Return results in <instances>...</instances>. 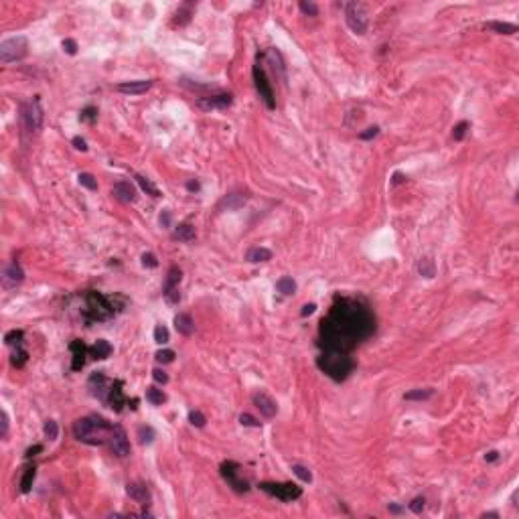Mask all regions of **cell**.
<instances>
[{
  "mask_svg": "<svg viewBox=\"0 0 519 519\" xmlns=\"http://www.w3.org/2000/svg\"><path fill=\"white\" fill-rule=\"evenodd\" d=\"M375 319L365 304L353 298H341L321 323V341L329 351L349 353L373 333Z\"/></svg>",
  "mask_w": 519,
  "mask_h": 519,
  "instance_id": "1",
  "label": "cell"
},
{
  "mask_svg": "<svg viewBox=\"0 0 519 519\" xmlns=\"http://www.w3.org/2000/svg\"><path fill=\"white\" fill-rule=\"evenodd\" d=\"M110 430H112V424H108V420L101 418V416H97V414L80 418V420L73 424L75 438L80 440V442L94 444V446L104 444L106 438L110 436Z\"/></svg>",
  "mask_w": 519,
  "mask_h": 519,
  "instance_id": "2",
  "label": "cell"
},
{
  "mask_svg": "<svg viewBox=\"0 0 519 519\" xmlns=\"http://www.w3.org/2000/svg\"><path fill=\"white\" fill-rule=\"evenodd\" d=\"M317 365L321 371H324L326 375L335 381H343L349 377V373L355 369V363L353 359L349 357V353H343V351H329V349H324V351L319 355L317 359Z\"/></svg>",
  "mask_w": 519,
  "mask_h": 519,
  "instance_id": "3",
  "label": "cell"
},
{
  "mask_svg": "<svg viewBox=\"0 0 519 519\" xmlns=\"http://www.w3.org/2000/svg\"><path fill=\"white\" fill-rule=\"evenodd\" d=\"M87 300V308H85V317L87 321H106L114 314V304L112 300L99 292H89L85 296Z\"/></svg>",
  "mask_w": 519,
  "mask_h": 519,
  "instance_id": "4",
  "label": "cell"
},
{
  "mask_svg": "<svg viewBox=\"0 0 519 519\" xmlns=\"http://www.w3.org/2000/svg\"><path fill=\"white\" fill-rule=\"evenodd\" d=\"M29 51V41L27 37H10L6 41L0 43V61L2 63H13V61H18L27 55Z\"/></svg>",
  "mask_w": 519,
  "mask_h": 519,
  "instance_id": "5",
  "label": "cell"
},
{
  "mask_svg": "<svg viewBox=\"0 0 519 519\" xmlns=\"http://www.w3.org/2000/svg\"><path fill=\"white\" fill-rule=\"evenodd\" d=\"M20 120L25 124V128L29 132H39L43 126V108H41V99L35 96L31 101L20 106Z\"/></svg>",
  "mask_w": 519,
  "mask_h": 519,
  "instance_id": "6",
  "label": "cell"
},
{
  "mask_svg": "<svg viewBox=\"0 0 519 519\" xmlns=\"http://www.w3.org/2000/svg\"><path fill=\"white\" fill-rule=\"evenodd\" d=\"M345 20H347V27L351 29L355 35H365V31H367V13H365L363 4L347 2L345 4Z\"/></svg>",
  "mask_w": 519,
  "mask_h": 519,
  "instance_id": "7",
  "label": "cell"
},
{
  "mask_svg": "<svg viewBox=\"0 0 519 519\" xmlns=\"http://www.w3.org/2000/svg\"><path fill=\"white\" fill-rule=\"evenodd\" d=\"M260 489L280 501H294L302 495V489L294 483H260Z\"/></svg>",
  "mask_w": 519,
  "mask_h": 519,
  "instance_id": "8",
  "label": "cell"
},
{
  "mask_svg": "<svg viewBox=\"0 0 519 519\" xmlns=\"http://www.w3.org/2000/svg\"><path fill=\"white\" fill-rule=\"evenodd\" d=\"M254 83H256V89H258L260 97L264 99L266 108H268V110H274V108H276V101H274L272 85H270L268 77H266V73H264V67L260 65V63L254 67Z\"/></svg>",
  "mask_w": 519,
  "mask_h": 519,
  "instance_id": "9",
  "label": "cell"
},
{
  "mask_svg": "<svg viewBox=\"0 0 519 519\" xmlns=\"http://www.w3.org/2000/svg\"><path fill=\"white\" fill-rule=\"evenodd\" d=\"M221 477L227 481V485L231 489H235L238 493H245V491H250V483H247L245 479H240V465L238 462H223L221 465Z\"/></svg>",
  "mask_w": 519,
  "mask_h": 519,
  "instance_id": "10",
  "label": "cell"
},
{
  "mask_svg": "<svg viewBox=\"0 0 519 519\" xmlns=\"http://www.w3.org/2000/svg\"><path fill=\"white\" fill-rule=\"evenodd\" d=\"M108 442H110V450L116 456L124 458V456L130 454V440H128V434H126V430H124L122 426H112Z\"/></svg>",
  "mask_w": 519,
  "mask_h": 519,
  "instance_id": "11",
  "label": "cell"
},
{
  "mask_svg": "<svg viewBox=\"0 0 519 519\" xmlns=\"http://www.w3.org/2000/svg\"><path fill=\"white\" fill-rule=\"evenodd\" d=\"M180 278H183V272H180V268L173 266L171 270H168L162 294H164V298H166L168 302H171V304H177V302L180 300V294H178V282H180Z\"/></svg>",
  "mask_w": 519,
  "mask_h": 519,
  "instance_id": "12",
  "label": "cell"
},
{
  "mask_svg": "<svg viewBox=\"0 0 519 519\" xmlns=\"http://www.w3.org/2000/svg\"><path fill=\"white\" fill-rule=\"evenodd\" d=\"M22 280H25V272H22L20 264L16 262H8L4 268H2V286L6 290L10 288H16L18 284H22Z\"/></svg>",
  "mask_w": 519,
  "mask_h": 519,
  "instance_id": "13",
  "label": "cell"
},
{
  "mask_svg": "<svg viewBox=\"0 0 519 519\" xmlns=\"http://www.w3.org/2000/svg\"><path fill=\"white\" fill-rule=\"evenodd\" d=\"M106 404L110 405L114 412H122V405L126 404V398H124V391H122V381L116 379L110 383V389H108V396H106Z\"/></svg>",
  "mask_w": 519,
  "mask_h": 519,
  "instance_id": "14",
  "label": "cell"
},
{
  "mask_svg": "<svg viewBox=\"0 0 519 519\" xmlns=\"http://www.w3.org/2000/svg\"><path fill=\"white\" fill-rule=\"evenodd\" d=\"M233 104V97L231 94H215V96H207V97H201L199 99V106L203 110H213V108H229Z\"/></svg>",
  "mask_w": 519,
  "mask_h": 519,
  "instance_id": "15",
  "label": "cell"
},
{
  "mask_svg": "<svg viewBox=\"0 0 519 519\" xmlns=\"http://www.w3.org/2000/svg\"><path fill=\"white\" fill-rule=\"evenodd\" d=\"M245 201H247V193H242V191H233V193L225 195V197L219 201L217 209H219V211H235V209L243 207V203H245Z\"/></svg>",
  "mask_w": 519,
  "mask_h": 519,
  "instance_id": "16",
  "label": "cell"
},
{
  "mask_svg": "<svg viewBox=\"0 0 519 519\" xmlns=\"http://www.w3.org/2000/svg\"><path fill=\"white\" fill-rule=\"evenodd\" d=\"M266 61H268L270 67H272V71H274V75L278 77V80H280V81H286V65H284V59H282L280 51H276V49H268V53H266Z\"/></svg>",
  "mask_w": 519,
  "mask_h": 519,
  "instance_id": "17",
  "label": "cell"
},
{
  "mask_svg": "<svg viewBox=\"0 0 519 519\" xmlns=\"http://www.w3.org/2000/svg\"><path fill=\"white\" fill-rule=\"evenodd\" d=\"M152 87V81L150 80H136V81H124L120 83L116 89L120 94H130V96H140V94H146L148 89Z\"/></svg>",
  "mask_w": 519,
  "mask_h": 519,
  "instance_id": "18",
  "label": "cell"
},
{
  "mask_svg": "<svg viewBox=\"0 0 519 519\" xmlns=\"http://www.w3.org/2000/svg\"><path fill=\"white\" fill-rule=\"evenodd\" d=\"M254 404H256V408L260 410V414H264L266 418H274L276 412H278L276 402L270 398L268 393H256V396H254Z\"/></svg>",
  "mask_w": 519,
  "mask_h": 519,
  "instance_id": "19",
  "label": "cell"
},
{
  "mask_svg": "<svg viewBox=\"0 0 519 519\" xmlns=\"http://www.w3.org/2000/svg\"><path fill=\"white\" fill-rule=\"evenodd\" d=\"M89 388H92L94 396H97L99 400L106 402V396H108V389H110V381L106 379V375L101 373V371H96L89 377Z\"/></svg>",
  "mask_w": 519,
  "mask_h": 519,
  "instance_id": "20",
  "label": "cell"
},
{
  "mask_svg": "<svg viewBox=\"0 0 519 519\" xmlns=\"http://www.w3.org/2000/svg\"><path fill=\"white\" fill-rule=\"evenodd\" d=\"M126 493H128L130 499H134L140 505H148L150 503V491H148V487H146L144 483H128Z\"/></svg>",
  "mask_w": 519,
  "mask_h": 519,
  "instance_id": "21",
  "label": "cell"
},
{
  "mask_svg": "<svg viewBox=\"0 0 519 519\" xmlns=\"http://www.w3.org/2000/svg\"><path fill=\"white\" fill-rule=\"evenodd\" d=\"M112 195L122 203H132V201H136V189H134L128 180H120V183H116L112 187Z\"/></svg>",
  "mask_w": 519,
  "mask_h": 519,
  "instance_id": "22",
  "label": "cell"
},
{
  "mask_svg": "<svg viewBox=\"0 0 519 519\" xmlns=\"http://www.w3.org/2000/svg\"><path fill=\"white\" fill-rule=\"evenodd\" d=\"M69 349H71V353H73V363H71V369H73V371H81V367H83V363H85V353H87V347H85V345H83L80 339H75V341H71Z\"/></svg>",
  "mask_w": 519,
  "mask_h": 519,
  "instance_id": "23",
  "label": "cell"
},
{
  "mask_svg": "<svg viewBox=\"0 0 519 519\" xmlns=\"http://www.w3.org/2000/svg\"><path fill=\"white\" fill-rule=\"evenodd\" d=\"M175 326H177V331L180 333V335H193V331H195V323H193V319H191V314H187V312H178L177 317H175Z\"/></svg>",
  "mask_w": 519,
  "mask_h": 519,
  "instance_id": "24",
  "label": "cell"
},
{
  "mask_svg": "<svg viewBox=\"0 0 519 519\" xmlns=\"http://www.w3.org/2000/svg\"><path fill=\"white\" fill-rule=\"evenodd\" d=\"M195 227L189 223H180L178 227L173 231V240H178V242H193L195 240Z\"/></svg>",
  "mask_w": 519,
  "mask_h": 519,
  "instance_id": "25",
  "label": "cell"
},
{
  "mask_svg": "<svg viewBox=\"0 0 519 519\" xmlns=\"http://www.w3.org/2000/svg\"><path fill=\"white\" fill-rule=\"evenodd\" d=\"M245 260L247 262H252V264L268 262V260H272V252L266 250V247H252V250L245 254Z\"/></svg>",
  "mask_w": 519,
  "mask_h": 519,
  "instance_id": "26",
  "label": "cell"
},
{
  "mask_svg": "<svg viewBox=\"0 0 519 519\" xmlns=\"http://www.w3.org/2000/svg\"><path fill=\"white\" fill-rule=\"evenodd\" d=\"M89 353H92L94 359H108L112 355V345L104 339H99L92 349H89Z\"/></svg>",
  "mask_w": 519,
  "mask_h": 519,
  "instance_id": "27",
  "label": "cell"
},
{
  "mask_svg": "<svg viewBox=\"0 0 519 519\" xmlns=\"http://www.w3.org/2000/svg\"><path fill=\"white\" fill-rule=\"evenodd\" d=\"M485 29H491L495 32H499V35H513L517 32V27L511 25V22H499V20H491L485 25Z\"/></svg>",
  "mask_w": 519,
  "mask_h": 519,
  "instance_id": "28",
  "label": "cell"
},
{
  "mask_svg": "<svg viewBox=\"0 0 519 519\" xmlns=\"http://www.w3.org/2000/svg\"><path fill=\"white\" fill-rule=\"evenodd\" d=\"M416 268H418V274L424 278H434V274H436V266H434L432 258H420Z\"/></svg>",
  "mask_w": 519,
  "mask_h": 519,
  "instance_id": "29",
  "label": "cell"
},
{
  "mask_svg": "<svg viewBox=\"0 0 519 519\" xmlns=\"http://www.w3.org/2000/svg\"><path fill=\"white\" fill-rule=\"evenodd\" d=\"M276 290L280 292V294H284V296H288V294H294V290H296V282L292 280L290 276H282V278L276 282Z\"/></svg>",
  "mask_w": 519,
  "mask_h": 519,
  "instance_id": "30",
  "label": "cell"
},
{
  "mask_svg": "<svg viewBox=\"0 0 519 519\" xmlns=\"http://www.w3.org/2000/svg\"><path fill=\"white\" fill-rule=\"evenodd\" d=\"M434 396V389H430V388H426V389H412V391H408L404 396V400H410V402H424V400H430Z\"/></svg>",
  "mask_w": 519,
  "mask_h": 519,
  "instance_id": "31",
  "label": "cell"
},
{
  "mask_svg": "<svg viewBox=\"0 0 519 519\" xmlns=\"http://www.w3.org/2000/svg\"><path fill=\"white\" fill-rule=\"evenodd\" d=\"M27 359H29V353H27V349L22 347V345H16V349H15V351H13V359H10V361H13V365H15L16 369H20L22 365L27 363Z\"/></svg>",
  "mask_w": 519,
  "mask_h": 519,
  "instance_id": "32",
  "label": "cell"
},
{
  "mask_svg": "<svg viewBox=\"0 0 519 519\" xmlns=\"http://www.w3.org/2000/svg\"><path fill=\"white\" fill-rule=\"evenodd\" d=\"M146 400H148L152 405H161L162 402H166V396L162 393V389H159V388H148L146 389Z\"/></svg>",
  "mask_w": 519,
  "mask_h": 519,
  "instance_id": "33",
  "label": "cell"
},
{
  "mask_svg": "<svg viewBox=\"0 0 519 519\" xmlns=\"http://www.w3.org/2000/svg\"><path fill=\"white\" fill-rule=\"evenodd\" d=\"M32 481H35V467H27L25 475H22V481H20V491L29 493L31 487H32Z\"/></svg>",
  "mask_w": 519,
  "mask_h": 519,
  "instance_id": "34",
  "label": "cell"
},
{
  "mask_svg": "<svg viewBox=\"0 0 519 519\" xmlns=\"http://www.w3.org/2000/svg\"><path fill=\"white\" fill-rule=\"evenodd\" d=\"M136 180H138V185L142 187V191H146L148 195H152V197H161L159 189H156V187L150 183V178H146V177H142V175H136Z\"/></svg>",
  "mask_w": 519,
  "mask_h": 519,
  "instance_id": "35",
  "label": "cell"
},
{
  "mask_svg": "<svg viewBox=\"0 0 519 519\" xmlns=\"http://www.w3.org/2000/svg\"><path fill=\"white\" fill-rule=\"evenodd\" d=\"M43 432H45V436H47L49 440H57V436H59V426H57V422H55V420H47V422H45Z\"/></svg>",
  "mask_w": 519,
  "mask_h": 519,
  "instance_id": "36",
  "label": "cell"
},
{
  "mask_svg": "<svg viewBox=\"0 0 519 519\" xmlns=\"http://www.w3.org/2000/svg\"><path fill=\"white\" fill-rule=\"evenodd\" d=\"M77 180H80V185L89 189V191H96L97 189V180L94 178V175H89V173H81L80 177H77Z\"/></svg>",
  "mask_w": 519,
  "mask_h": 519,
  "instance_id": "37",
  "label": "cell"
},
{
  "mask_svg": "<svg viewBox=\"0 0 519 519\" xmlns=\"http://www.w3.org/2000/svg\"><path fill=\"white\" fill-rule=\"evenodd\" d=\"M292 472L304 483H310L312 481V472L307 469V467H302V465H292Z\"/></svg>",
  "mask_w": 519,
  "mask_h": 519,
  "instance_id": "38",
  "label": "cell"
},
{
  "mask_svg": "<svg viewBox=\"0 0 519 519\" xmlns=\"http://www.w3.org/2000/svg\"><path fill=\"white\" fill-rule=\"evenodd\" d=\"M138 438H140L142 444H150L152 440H154V430H152L150 426H140L138 428Z\"/></svg>",
  "mask_w": 519,
  "mask_h": 519,
  "instance_id": "39",
  "label": "cell"
},
{
  "mask_svg": "<svg viewBox=\"0 0 519 519\" xmlns=\"http://www.w3.org/2000/svg\"><path fill=\"white\" fill-rule=\"evenodd\" d=\"M189 422L193 424V426H197V428H203V426H205V422H207V418L199 410H193V412H189Z\"/></svg>",
  "mask_w": 519,
  "mask_h": 519,
  "instance_id": "40",
  "label": "cell"
},
{
  "mask_svg": "<svg viewBox=\"0 0 519 519\" xmlns=\"http://www.w3.org/2000/svg\"><path fill=\"white\" fill-rule=\"evenodd\" d=\"M467 130H469V122H458L456 126H454V130H453V138H454L456 142H460L462 138H465Z\"/></svg>",
  "mask_w": 519,
  "mask_h": 519,
  "instance_id": "41",
  "label": "cell"
},
{
  "mask_svg": "<svg viewBox=\"0 0 519 519\" xmlns=\"http://www.w3.org/2000/svg\"><path fill=\"white\" fill-rule=\"evenodd\" d=\"M298 6H300V10H302V13L307 15V16H317V15H319V6L314 4V2H307V0H302V2H300Z\"/></svg>",
  "mask_w": 519,
  "mask_h": 519,
  "instance_id": "42",
  "label": "cell"
},
{
  "mask_svg": "<svg viewBox=\"0 0 519 519\" xmlns=\"http://www.w3.org/2000/svg\"><path fill=\"white\" fill-rule=\"evenodd\" d=\"M156 361L159 363H171V361L175 359V351H171V349H161V351H156Z\"/></svg>",
  "mask_w": 519,
  "mask_h": 519,
  "instance_id": "43",
  "label": "cell"
},
{
  "mask_svg": "<svg viewBox=\"0 0 519 519\" xmlns=\"http://www.w3.org/2000/svg\"><path fill=\"white\" fill-rule=\"evenodd\" d=\"M154 341L161 343V345L168 343V331H166V326H162V324L156 326V329H154Z\"/></svg>",
  "mask_w": 519,
  "mask_h": 519,
  "instance_id": "44",
  "label": "cell"
},
{
  "mask_svg": "<svg viewBox=\"0 0 519 519\" xmlns=\"http://www.w3.org/2000/svg\"><path fill=\"white\" fill-rule=\"evenodd\" d=\"M20 341H22V331H8L4 335L6 345H20Z\"/></svg>",
  "mask_w": 519,
  "mask_h": 519,
  "instance_id": "45",
  "label": "cell"
},
{
  "mask_svg": "<svg viewBox=\"0 0 519 519\" xmlns=\"http://www.w3.org/2000/svg\"><path fill=\"white\" fill-rule=\"evenodd\" d=\"M97 118V110L94 106H87L85 110H81V120L83 122H94Z\"/></svg>",
  "mask_w": 519,
  "mask_h": 519,
  "instance_id": "46",
  "label": "cell"
},
{
  "mask_svg": "<svg viewBox=\"0 0 519 519\" xmlns=\"http://www.w3.org/2000/svg\"><path fill=\"white\" fill-rule=\"evenodd\" d=\"M240 424H242V426H252V428H260V420H256L254 416H250V414H242V416H240Z\"/></svg>",
  "mask_w": 519,
  "mask_h": 519,
  "instance_id": "47",
  "label": "cell"
},
{
  "mask_svg": "<svg viewBox=\"0 0 519 519\" xmlns=\"http://www.w3.org/2000/svg\"><path fill=\"white\" fill-rule=\"evenodd\" d=\"M142 264H144L146 268H156V266H159V260H156L154 254L146 252V254H142Z\"/></svg>",
  "mask_w": 519,
  "mask_h": 519,
  "instance_id": "48",
  "label": "cell"
},
{
  "mask_svg": "<svg viewBox=\"0 0 519 519\" xmlns=\"http://www.w3.org/2000/svg\"><path fill=\"white\" fill-rule=\"evenodd\" d=\"M377 134H379V128L377 126H371V128H367L363 132H359V138L361 140H371V138H375Z\"/></svg>",
  "mask_w": 519,
  "mask_h": 519,
  "instance_id": "49",
  "label": "cell"
},
{
  "mask_svg": "<svg viewBox=\"0 0 519 519\" xmlns=\"http://www.w3.org/2000/svg\"><path fill=\"white\" fill-rule=\"evenodd\" d=\"M63 51L65 53H69V55H75L77 53V43L73 39H65L63 41Z\"/></svg>",
  "mask_w": 519,
  "mask_h": 519,
  "instance_id": "50",
  "label": "cell"
},
{
  "mask_svg": "<svg viewBox=\"0 0 519 519\" xmlns=\"http://www.w3.org/2000/svg\"><path fill=\"white\" fill-rule=\"evenodd\" d=\"M424 497H416L412 503H410V509L414 511V513H422V509H424Z\"/></svg>",
  "mask_w": 519,
  "mask_h": 519,
  "instance_id": "51",
  "label": "cell"
},
{
  "mask_svg": "<svg viewBox=\"0 0 519 519\" xmlns=\"http://www.w3.org/2000/svg\"><path fill=\"white\" fill-rule=\"evenodd\" d=\"M152 377H154V381H159V383H166L168 381V375L164 373L162 369H154L152 371Z\"/></svg>",
  "mask_w": 519,
  "mask_h": 519,
  "instance_id": "52",
  "label": "cell"
},
{
  "mask_svg": "<svg viewBox=\"0 0 519 519\" xmlns=\"http://www.w3.org/2000/svg\"><path fill=\"white\" fill-rule=\"evenodd\" d=\"M71 142H73V146H75V148H77V150H81V152H85V150H87V144H85V140H83V138H80V136H75V138H73Z\"/></svg>",
  "mask_w": 519,
  "mask_h": 519,
  "instance_id": "53",
  "label": "cell"
},
{
  "mask_svg": "<svg viewBox=\"0 0 519 519\" xmlns=\"http://www.w3.org/2000/svg\"><path fill=\"white\" fill-rule=\"evenodd\" d=\"M0 418H2V432H0V436L6 438V434H8V416H6V412L0 414Z\"/></svg>",
  "mask_w": 519,
  "mask_h": 519,
  "instance_id": "54",
  "label": "cell"
},
{
  "mask_svg": "<svg viewBox=\"0 0 519 519\" xmlns=\"http://www.w3.org/2000/svg\"><path fill=\"white\" fill-rule=\"evenodd\" d=\"M41 450H43V446H41V444H35V446H31V448L27 450V453H25V458H31V456H35L37 453H41Z\"/></svg>",
  "mask_w": 519,
  "mask_h": 519,
  "instance_id": "55",
  "label": "cell"
},
{
  "mask_svg": "<svg viewBox=\"0 0 519 519\" xmlns=\"http://www.w3.org/2000/svg\"><path fill=\"white\" fill-rule=\"evenodd\" d=\"M314 308H317V307H314L312 302H310V304H304V307H302V312H300V314H302V317H308V314H312V312H314Z\"/></svg>",
  "mask_w": 519,
  "mask_h": 519,
  "instance_id": "56",
  "label": "cell"
},
{
  "mask_svg": "<svg viewBox=\"0 0 519 519\" xmlns=\"http://www.w3.org/2000/svg\"><path fill=\"white\" fill-rule=\"evenodd\" d=\"M161 223L164 225V227H168V225H171V213H168V211H162V213H161Z\"/></svg>",
  "mask_w": 519,
  "mask_h": 519,
  "instance_id": "57",
  "label": "cell"
},
{
  "mask_svg": "<svg viewBox=\"0 0 519 519\" xmlns=\"http://www.w3.org/2000/svg\"><path fill=\"white\" fill-rule=\"evenodd\" d=\"M405 180V175H402V173H393V177H391V185H400V183H404Z\"/></svg>",
  "mask_w": 519,
  "mask_h": 519,
  "instance_id": "58",
  "label": "cell"
},
{
  "mask_svg": "<svg viewBox=\"0 0 519 519\" xmlns=\"http://www.w3.org/2000/svg\"><path fill=\"white\" fill-rule=\"evenodd\" d=\"M497 458H499V453H495V450H491V453L485 454V460H487V462H495Z\"/></svg>",
  "mask_w": 519,
  "mask_h": 519,
  "instance_id": "59",
  "label": "cell"
},
{
  "mask_svg": "<svg viewBox=\"0 0 519 519\" xmlns=\"http://www.w3.org/2000/svg\"><path fill=\"white\" fill-rule=\"evenodd\" d=\"M187 189L191 191V193H197V191H199V183H197V180H189V183H187Z\"/></svg>",
  "mask_w": 519,
  "mask_h": 519,
  "instance_id": "60",
  "label": "cell"
},
{
  "mask_svg": "<svg viewBox=\"0 0 519 519\" xmlns=\"http://www.w3.org/2000/svg\"><path fill=\"white\" fill-rule=\"evenodd\" d=\"M389 511L391 513H402V507L400 505H389Z\"/></svg>",
  "mask_w": 519,
  "mask_h": 519,
  "instance_id": "61",
  "label": "cell"
},
{
  "mask_svg": "<svg viewBox=\"0 0 519 519\" xmlns=\"http://www.w3.org/2000/svg\"><path fill=\"white\" fill-rule=\"evenodd\" d=\"M485 517H499V513H495V511H491V513H485Z\"/></svg>",
  "mask_w": 519,
  "mask_h": 519,
  "instance_id": "62",
  "label": "cell"
}]
</instances>
